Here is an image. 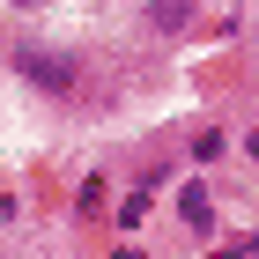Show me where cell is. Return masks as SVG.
Returning a JSON list of instances; mask_svg holds the SVG:
<instances>
[{"instance_id":"obj_5","label":"cell","mask_w":259,"mask_h":259,"mask_svg":"<svg viewBox=\"0 0 259 259\" xmlns=\"http://www.w3.org/2000/svg\"><path fill=\"white\" fill-rule=\"evenodd\" d=\"M119 259H141V252H119Z\"/></svg>"},{"instance_id":"obj_4","label":"cell","mask_w":259,"mask_h":259,"mask_svg":"<svg viewBox=\"0 0 259 259\" xmlns=\"http://www.w3.org/2000/svg\"><path fill=\"white\" fill-rule=\"evenodd\" d=\"M252 156H259V134H252Z\"/></svg>"},{"instance_id":"obj_6","label":"cell","mask_w":259,"mask_h":259,"mask_svg":"<svg viewBox=\"0 0 259 259\" xmlns=\"http://www.w3.org/2000/svg\"><path fill=\"white\" fill-rule=\"evenodd\" d=\"M252 252H259V237H252Z\"/></svg>"},{"instance_id":"obj_1","label":"cell","mask_w":259,"mask_h":259,"mask_svg":"<svg viewBox=\"0 0 259 259\" xmlns=\"http://www.w3.org/2000/svg\"><path fill=\"white\" fill-rule=\"evenodd\" d=\"M15 67H22V81H37V89H74V81H81L74 52H45V45H22Z\"/></svg>"},{"instance_id":"obj_3","label":"cell","mask_w":259,"mask_h":259,"mask_svg":"<svg viewBox=\"0 0 259 259\" xmlns=\"http://www.w3.org/2000/svg\"><path fill=\"white\" fill-rule=\"evenodd\" d=\"M178 215L193 222V230H215V207H207V185H185V193H178Z\"/></svg>"},{"instance_id":"obj_2","label":"cell","mask_w":259,"mask_h":259,"mask_svg":"<svg viewBox=\"0 0 259 259\" xmlns=\"http://www.w3.org/2000/svg\"><path fill=\"white\" fill-rule=\"evenodd\" d=\"M193 8H200V0H148V22L170 37V30H185V22H193Z\"/></svg>"}]
</instances>
